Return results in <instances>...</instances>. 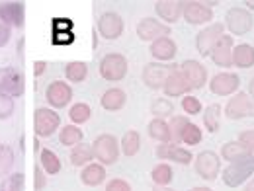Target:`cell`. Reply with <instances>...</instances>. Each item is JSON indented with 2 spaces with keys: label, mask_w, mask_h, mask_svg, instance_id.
<instances>
[{
  "label": "cell",
  "mask_w": 254,
  "mask_h": 191,
  "mask_svg": "<svg viewBox=\"0 0 254 191\" xmlns=\"http://www.w3.org/2000/svg\"><path fill=\"white\" fill-rule=\"evenodd\" d=\"M14 111H16V101H14V97H10V96H6V94H0V121L10 119V117L14 115Z\"/></svg>",
  "instance_id": "cell-41"
},
{
  "label": "cell",
  "mask_w": 254,
  "mask_h": 191,
  "mask_svg": "<svg viewBox=\"0 0 254 191\" xmlns=\"http://www.w3.org/2000/svg\"><path fill=\"white\" fill-rule=\"evenodd\" d=\"M243 152H247V150L239 141H229L221 146V158L225 162H233L235 158H239Z\"/></svg>",
  "instance_id": "cell-39"
},
{
  "label": "cell",
  "mask_w": 254,
  "mask_h": 191,
  "mask_svg": "<svg viewBox=\"0 0 254 191\" xmlns=\"http://www.w3.org/2000/svg\"><path fill=\"white\" fill-rule=\"evenodd\" d=\"M26 188V176L22 172H14L6 176L0 184V191H24Z\"/></svg>",
  "instance_id": "cell-38"
},
{
  "label": "cell",
  "mask_w": 254,
  "mask_h": 191,
  "mask_svg": "<svg viewBox=\"0 0 254 191\" xmlns=\"http://www.w3.org/2000/svg\"><path fill=\"white\" fill-rule=\"evenodd\" d=\"M90 162H94V148H92V144H88V143L82 141L76 146H72V150H70V164L72 166L84 168Z\"/></svg>",
  "instance_id": "cell-25"
},
{
  "label": "cell",
  "mask_w": 254,
  "mask_h": 191,
  "mask_svg": "<svg viewBox=\"0 0 254 191\" xmlns=\"http://www.w3.org/2000/svg\"><path fill=\"white\" fill-rule=\"evenodd\" d=\"M182 18L190 26H203V24L209 26V22L213 20V8L201 0H188L184 2Z\"/></svg>",
  "instance_id": "cell-9"
},
{
  "label": "cell",
  "mask_w": 254,
  "mask_h": 191,
  "mask_svg": "<svg viewBox=\"0 0 254 191\" xmlns=\"http://www.w3.org/2000/svg\"><path fill=\"white\" fill-rule=\"evenodd\" d=\"M153 191H174V190H170L168 186H155L153 184Z\"/></svg>",
  "instance_id": "cell-50"
},
{
  "label": "cell",
  "mask_w": 254,
  "mask_h": 191,
  "mask_svg": "<svg viewBox=\"0 0 254 191\" xmlns=\"http://www.w3.org/2000/svg\"><path fill=\"white\" fill-rule=\"evenodd\" d=\"M191 121L186 117V115H172L168 119V127H170V135H172V144H182V135L186 127L190 125Z\"/></svg>",
  "instance_id": "cell-30"
},
{
  "label": "cell",
  "mask_w": 254,
  "mask_h": 191,
  "mask_svg": "<svg viewBox=\"0 0 254 191\" xmlns=\"http://www.w3.org/2000/svg\"><path fill=\"white\" fill-rule=\"evenodd\" d=\"M92 148H94V160L100 162L102 166H112L116 164L120 158V143L114 135L110 133H102L98 135L92 143Z\"/></svg>",
  "instance_id": "cell-2"
},
{
  "label": "cell",
  "mask_w": 254,
  "mask_h": 191,
  "mask_svg": "<svg viewBox=\"0 0 254 191\" xmlns=\"http://www.w3.org/2000/svg\"><path fill=\"white\" fill-rule=\"evenodd\" d=\"M80 182H82L84 186H90V188L104 184V182H106V166H102L100 162H90L88 166L82 168V172H80Z\"/></svg>",
  "instance_id": "cell-23"
},
{
  "label": "cell",
  "mask_w": 254,
  "mask_h": 191,
  "mask_svg": "<svg viewBox=\"0 0 254 191\" xmlns=\"http://www.w3.org/2000/svg\"><path fill=\"white\" fill-rule=\"evenodd\" d=\"M188 191H213L211 188H205V186H195V188H191Z\"/></svg>",
  "instance_id": "cell-51"
},
{
  "label": "cell",
  "mask_w": 254,
  "mask_h": 191,
  "mask_svg": "<svg viewBox=\"0 0 254 191\" xmlns=\"http://www.w3.org/2000/svg\"><path fill=\"white\" fill-rule=\"evenodd\" d=\"M237 141L245 146V150L254 152V129H247V131H243V133L239 135V139H237Z\"/></svg>",
  "instance_id": "cell-44"
},
{
  "label": "cell",
  "mask_w": 254,
  "mask_h": 191,
  "mask_svg": "<svg viewBox=\"0 0 254 191\" xmlns=\"http://www.w3.org/2000/svg\"><path fill=\"white\" fill-rule=\"evenodd\" d=\"M127 101V94L122 88H108L102 97H100V105L106 111H120Z\"/></svg>",
  "instance_id": "cell-24"
},
{
  "label": "cell",
  "mask_w": 254,
  "mask_h": 191,
  "mask_svg": "<svg viewBox=\"0 0 254 191\" xmlns=\"http://www.w3.org/2000/svg\"><path fill=\"white\" fill-rule=\"evenodd\" d=\"M26 92V76L16 66H2L0 68V94L10 97H22Z\"/></svg>",
  "instance_id": "cell-3"
},
{
  "label": "cell",
  "mask_w": 254,
  "mask_h": 191,
  "mask_svg": "<svg viewBox=\"0 0 254 191\" xmlns=\"http://www.w3.org/2000/svg\"><path fill=\"white\" fill-rule=\"evenodd\" d=\"M90 115H92V109H90V105L88 103H74L70 109H68V117H70V121H72V125H82V123H86L88 119H90Z\"/></svg>",
  "instance_id": "cell-37"
},
{
  "label": "cell",
  "mask_w": 254,
  "mask_h": 191,
  "mask_svg": "<svg viewBox=\"0 0 254 191\" xmlns=\"http://www.w3.org/2000/svg\"><path fill=\"white\" fill-rule=\"evenodd\" d=\"M45 68H47V63H45V61H35V63H33V76H35V78L41 76V74L45 72Z\"/></svg>",
  "instance_id": "cell-47"
},
{
  "label": "cell",
  "mask_w": 254,
  "mask_h": 191,
  "mask_svg": "<svg viewBox=\"0 0 254 191\" xmlns=\"http://www.w3.org/2000/svg\"><path fill=\"white\" fill-rule=\"evenodd\" d=\"M129 63L124 55L120 53H110L100 61V76L108 82H120L127 74Z\"/></svg>",
  "instance_id": "cell-7"
},
{
  "label": "cell",
  "mask_w": 254,
  "mask_h": 191,
  "mask_svg": "<svg viewBox=\"0 0 254 191\" xmlns=\"http://www.w3.org/2000/svg\"><path fill=\"white\" fill-rule=\"evenodd\" d=\"M221 105L219 103H211L203 109V125L207 129V133H217L221 127Z\"/></svg>",
  "instance_id": "cell-28"
},
{
  "label": "cell",
  "mask_w": 254,
  "mask_h": 191,
  "mask_svg": "<svg viewBox=\"0 0 254 191\" xmlns=\"http://www.w3.org/2000/svg\"><path fill=\"white\" fill-rule=\"evenodd\" d=\"M82 141H84V135H82L78 125H64L59 131V143L63 146H76Z\"/></svg>",
  "instance_id": "cell-33"
},
{
  "label": "cell",
  "mask_w": 254,
  "mask_h": 191,
  "mask_svg": "<svg viewBox=\"0 0 254 191\" xmlns=\"http://www.w3.org/2000/svg\"><path fill=\"white\" fill-rule=\"evenodd\" d=\"M0 20L6 22L12 30H24L26 26V4L18 0H2L0 2Z\"/></svg>",
  "instance_id": "cell-10"
},
{
  "label": "cell",
  "mask_w": 254,
  "mask_h": 191,
  "mask_svg": "<svg viewBox=\"0 0 254 191\" xmlns=\"http://www.w3.org/2000/svg\"><path fill=\"white\" fill-rule=\"evenodd\" d=\"M193 168L201 180L213 182L221 174V156L213 150H203L193 158Z\"/></svg>",
  "instance_id": "cell-4"
},
{
  "label": "cell",
  "mask_w": 254,
  "mask_h": 191,
  "mask_svg": "<svg viewBox=\"0 0 254 191\" xmlns=\"http://www.w3.org/2000/svg\"><path fill=\"white\" fill-rule=\"evenodd\" d=\"M247 94H249L254 99V76L251 78V82H249V92H247Z\"/></svg>",
  "instance_id": "cell-49"
},
{
  "label": "cell",
  "mask_w": 254,
  "mask_h": 191,
  "mask_svg": "<svg viewBox=\"0 0 254 191\" xmlns=\"http://www.w3.org/2000/svg\"><path fill=\"white\" fill-rule=\"evenodd\" d=\"M182 10H184V2H176V0H159L155 2V12L159 14L162 22H166V26L178 22L182 18Z\"/></svg>",
  "instance_id": "cell-22"
},
{
  "label": "cell",
  "mask_w": 254,
  "mask_h": 191,
  "mask_svg": "<svg viewBox=\"0 0 254 191\" xmlns=\"http://www.w3.org/2000/svg\"><path fill=\"white\" fill-rule=\"evenodd\" d=\"M182 109H184L186 115H197V113L203 111V105H201V101L195 96L188 94L182 97Z\"/></svg>",
  "instance_id": "cell-42"
},
{
  "label": "cell",
  "mask_w": 254,
  "mask_h": 191,
  "mask_svg": "<svg viewBox=\"0 0 254 191\" xmlns=\"http://www.w3.org/2000/svg\"><path fill=\"white\" fill-rule=\"evenodd\" d=\"M64 76H66L68 82L78 84V82L86 80V76H88V64L82 63V61L66 63V66H64Z\"/></svg>",
  "instance_id": "cell-31"
},
{
  "label": "cell",
  "mask_w": 254,
  "mask_h": 191,
  "mask_svg": "<svg viewBox=\"0 0 254 191\" xmlns=\"http://www.w3.org/2000/svg\"><path fill=\"white\" fill-rule=\"evenodd\" d=\"M241 78L237 72H219L211 78L209 90L215 96H235L239 92Z\"/></svg>",
  "instance_id": "cell-16"
},
{
  "label": "cell",
  "mask_w": 254,
  "mask_h": 191,
  "mask_svg": "<svg viewBox=\"0 0 254 191\" xmlns=\"http://www.w3.org/2000/svg\"><path fill=\"white\" fill-rule=\"evenodd\" d=\"M180 72L186 78L190 90H201L207 84V68L199 61H193V59L184 61L180 64Z\"/></svg>",
  "instance_id": "cell-13"
},
{
  "label": "cell",
  "mask_w": 254,
  "mask_h": 191,
  "mask_svg": "<svg viewBox=\"0 0 254 191\" xmlns=\"http://www.w3.org/2000/svg\"><path fill=\"white\" fill-rule=\"evenodd\" d=\"M106 191H131V186L122 178H114L106 184Z\"/></svg>",
  "instance_id": "cell-45"
},
{
  "label": "cell",
  "mask_w": 254,
  "mask_h": 191,
  "mask_svg": "<svg viewBox=\"0 0 254 191\" xmlns=\"http://www.w3.org/2000/svg\"><path fill=\"white\" fill-rule=\"evenodd\" d=\"M233 66L251 68L254 66V47L249 43H239L233 49Z\"/></svg>",
  "instance_id": "cell-26"
},
{
  "label": "cell",
  "mask_w": 254,
  "mask_h": 191,
  "mask_svg": "<svg viewBox=\"0 0 254 191\" xmlns=\"http://www.w3.org/2000/svg\"><path fill=\"white\" fill-rule=\"evenodd\" d=\"M253 14L247 8L233 6V8L227 10V14H225V28L231 32V35H247L253 30Z\"/></svg>",
  "instance_id": "cell-6"
},
{
  "label": "cell",
  "mask_w": 254,
  "mask_h": 191,
  "mask_svg": "<svg viewBox=\"0 0 254 191\" xmlns=\"http://www.w3.org/2000/svg\"><path fill=\"white\" fill-rule=\"evenodd\" d=\"M96 30L100 32L102 37H106V39H118V37H122V33H124V20H122V16L116 14V12H104V14L98 18Z\"/></svg>",
  "instance_id": "cell-18"
},
{
  "label": "cell",
  "mask_w": 254,
  "mask_h": 191,
  "mask_svg": "<svg viewBox=\"0 0 254 191\" xmlns=\"http://www.w3.org/2000/svg\"><path fill=\"white\" fill-rule=\"evenodd\" d=\"M155 154L159 160H166V162H176L180 166H188L191 164V152L188 148H182L178 144H172V143H160L159 146L155 148Z\"/></svg>",
  "instance_id": "cell-17"
},
{
  "label": "cell",
  "mask_w": 254,
  "mask_h": 191,
  "mask_svg": "<svg viewBox=\"0 0 254 191\" xmlns=\"http://www.w3.org/2000/svg\"><path fill=\"white\" fill-rule=\"evenodd\" d=\"M147 131H149V137L151 139L159 141V144L160 143H172V135H170L168 121H164V119H153L149 123Z\"/></svg>",
  "instance_id": "cell-29"
},
{
  "label": "cell",
  "mask_w": 254,
  "mask_h": 191,
  "mask_svg": "<svg viewBox=\"0 0 254 191\" xmlns=\"http://www.w3.org/2000/svg\"><path fill=\"white\" fill-rule=\"evenodd\" d=\"M59 127H61V117L57 115L55 109H51V107H37L33 111V131H35V137L47 139Z\"/></svg>",
  "instance_id": "cell-5"
},
{
  "label": "cell",
  "mask_w": 254,
  "mask_h": 191,
  "mask_svg": "<svg viewBox=\"0 0 254 191\" xmlns=\"http://www.w3.org/2000/svg\"><path fill=\"white\" fill-rule=\"evenodd\" d=\"M39 164H41V168L45 170L47 176H55V174L61 172V160H59V156H57L53 150H49V148H43V150H41V154H39Z\"/></svg>",
  "instance_id": "cell-32"
},
{
  "label": "cell",
  "mask_w": 254,
  "mask_h": 191,
  "mask_svg": "<svg viewBox=\"0 0 254 191\" xmlns=\"http://www.w3.org/2000/svg\"><path fill=\"white\" fill-rule=\"evenodd\" d=\"M225 35V26L221 22H213L209 24L207 28H203L201 32L197 33L195 37V47H197V53L201 57H209L211 49L215 47V43Z\"/></svg>",
  "instance_id": "cell-11"
},
{
  "label": "cell",
  "mask_w": 254,
  "mask_h": 191,
  "mask_svg": "<svg viewBox=\"0 0 254 191\" xmlns=\"http://www.w3.org/2000/svg\"><path fill=\"white\" fill-rule=\"evenodd\" d=\"M137 35L141 41H157L160 37H168L170 35V26L159 22L157 18H143L139 24H137Z\"/></svg>",
  "instance_id": "cell-15"
},
{
  "label": "cell",
  "mask_w": 254,
  "mask_h": 191,
  "mask_svg": "<svg viewBox=\"0 0 254 191\" xmlns=\"http://www.w3.org/2000/svg\"><path fill=\"white\" fill-rule=\"evenodd\" d=\"M201 139H203L201 129L197 127V125H193V123H190V125L186 127V131H184V135H182V144L195 146V144H199V143H201Z\"/></svg>",
  "instance_id": "cell-40"
},
{
  "label": "cell",
  "mask_w": 254,
  "mask_h": 191,
  "mask_svg": "<svg viewBox=\"0 0 254 191\" xmlns=\"http://www.w3.org/2000/svg\"><path fill=\"white\" fill-rule=\"evenodd\" d=\"M45 101L51 105V109H63L72 101V86L64 80H53L45 88Z\"/></svg>",
  "instance_id": "cell-12"
},
{
  "label": "cell",
  "mask_w": 254,
  "mask_h": 191,
  "mask_svg": "<svg viewBox=\"0 0 254 191\" xmlns=\"http://www.w3.org/2000/svg\"><path fill=\"white\" fill-rule=\"evenodd\" d=\"M162 92L166 97H178V96H188L190 92V86H188V82H186V78L182 76V72H180V66H172V70L168 72V76H166V82H164V86H162Z\"/></svg>",
  "instance_id": "cell-20"
},
{
  "label": "cell",
  "mask_w": 254,
  "mask_h": 191,
  "mask_svg": "<svg viewBox=\"0 0 254 191\" xmlns=\"http://www.w3.org/2000/svg\"><path fill=\"white\" fill-rule=\"evenodd\" d=\"M14 164H16L14 148H12V146H8V144H0V178L10 176V172H12Z\"/></svg>",
  "instance_id": "cell-36"
},
{
  "label": "cell",
  "mask_w": 254,
  "mask_h": 191,
  "mask_svg": "<svg viewBox=\"0 0 254 191\" xmlns=\"http://www.w3.org/2000/svg\"><path fill=\"white\" fill-rule=\"evenodd\" d=\"M10 39H12V28H10L6 22H2V20H0V47L8 45V43H10Z\"/></svg>",
  "instance_id": "cell-46"
},
{
  "label": "cell",
  "mask_w": 254,
  "mask_h": 191,
  "mask_svg": "<svg viewBox=\"0 0 254 191\" xmlns=\"http://www.w3.org/2000/svg\"><path fill=\"white\" fill-rule=\"evenodd\" d=\"M151 113L155 115L153 119H170L172 115H174V103L170 101V99H166V97H159V99H155L153 103H151Z\"/></svg>",
  "instance_id": "cell-34"
},
{
  "label": "cell",
  "mask_w": 254,
  "mask_h": 191,
  "mask_svg": "<svg viewBox=\"0 0 254 191\" xmlns=\"http://www.w3.org/2000/svg\"><path fill=\"white\" fill-rule=\"evenodd\" d=\"M24 43H26V39L20 37V41H18V57H20V61L24 59Z\"/></svg>",
  "instance_id": "cell-48"
},
{
  "label": "cell",
  "mask_w": 254,
  "mask_h": 191,
  "mask_svg": "<svg viewBox=\"0 0 254 191\" xmlns=\"http://www.w3.org/2000/svg\"><path fill=\"white\" fill-rule=\"evenodd\" d=\"M233 49H235L233 35L225 33L221 39L215 43V47L211 49L209 57H211V61L217 64L219 68H231L233 66Z\"/></svg>",
  "instance_id": "cell-19"
},
{
  "label": "cell",
  "mask_w": 254,
  "mask_h": 191,
  "mask_svg": "<svg viewBox=\"0 0 254 191\" xmlns=\"http://www.w3.org/2000/svg\"><path fill=\"white\" fill-rule=\"evenodd\" d=\"M139 148H141V135H139V131L131 129V131L124 133V137L120 141V150L126 154L127 158L135 156L139 152Z\"/></svg>",
  "instance_id": "cell-27"
},
{
  "label": "cell",
  "mask_w": 254,
  "mask_h": 191,
  "mask_svg": "<svg viewBox=\"0 0 254 191\" xmlns=\"http://www.w3.org/2000/svg\"><path fill=\"white\" fill-rule=\"evenodd\" d=\"M172 66L174 64H162V63H147L145 64V68H143V84L147 86V88H151V90H160L162 86H164V82H166V76H168V72L172 70Z\"/></svg>",
  "instance_id": "cell-14"
},
{
  "label": "cell",
  "mask_w": 254,
  "mask_h": 191,
  "mask_svg": "<svg viewBox=\"0 0 254 191\" xmlns=\"http://www.w3.org/2000/svg\"><path fill=\"white\" fill-rule=\"evenodd\" d=\"M254 174V154L253 152H243L239 158L229 162V166L223 170V184L229 188H239L247 184Z\"/></svg>",
  "instance_id": "cell-1"
},
{
  "label": "cell",
  "mask_w": 254,
  "mask_h": 191,
  "mask_svg": "<svg viewBox=\"0 0 254 191\" xmlns=\"http://www.w3.org/2000/svg\"><path fill=\"white\" fill-rule=\"evenodd\" d=\"M253 154H254V152H253Z\"/></svg>",
  "instance_id": "cell-54"
},
{
  "label": "cell",
  "mask_w": 254,
  "mask_h": 191,
  "mask_svg": "<svg viewBox=\"0 0 254 191\" xmlns=\"http://www.w3.org/2000/svg\"><path fill=\"white\" fill-rule=\"evenodd\" d=\"M225 117L233 121L254 117V99L247 92H237L225 105Z\"/></svg>",
  "instance_id": "cell-8"
},
{
  "label": "cell",
  "mask_w": 254,
  "mask_h": 191,
  "mask_svg": "<svg viewBox=\"0 0 254 191\" xmlns=\"http://www.w3.org/2000/svg\"><path fill=\"white\" fill-rule=\"evenodd\" d=\"M45 186H47V174L41 168V164H35L33 166V188L35 191H41L45 190Z\"/></svg>",
  "instance_id": "cell-43"
},
{
  "label": "cell",
  "mask_w": 254,
  "mask_h": 191,
  "mask_svg": "<svg viewBox=\"0 0 254 191\" xmlns=\"http://www.w3.org/2000/svg\"><path fill=\"white\" fill-rule=\"evenodd\" d=\"M151 178H153V184H155V186H168V184L174 180L172 166L166 164V162H160V164H157V166L153 168Z\"/></svg>",
  "instance_id": "cell-35"
},
{
  "label": "cell",
  "mask_w": 254,
  "mask_h": 191,
  "mask_svg": "<svg viewBox=\"0 0 254 191\" xmlns=\"http://www.w3.org/2000/svg\"><path fill=\"white\" fill-rule=\"evenodd\" d=\"M176 51H178V47H176V41L172 37H160L157 41H153L149 47V53L153 55V59L157 63L172 61L176 57Z\"/></svg>",
  "instance_id": "cell-21"
},
{
  "label": "cell",
  "mask_w": 254,
  "mask_h": 191,
  "mask_svg": "<svg viewBox=\"0 0 254 191\" xmlns=\"http://www.w3.org/2000/svg\"><path fill=\"white\" fill-rule=\"evenodd\" d=\"M245 191H254V180H253V182H249V184H247V188H245Z\"/></svg>",
  "instance_id": "cell-53"
},
{
  "label": "cell",
  "mask_w": 254,
  "mask_h": 191,
  "mask_svg": "<svg viewBox=\"0 0 254 191\" xmlns=\"http://www.w3.org/2000/svg\"><path fill=\"white\" fill-rule=\"evenodd\" d=\"M245 6H247V10H249V12H251V10H254V2H253V0H247V2H245Z\"/></svg>",
  "instance_id": "cell-52"
}]
</instances>
